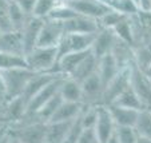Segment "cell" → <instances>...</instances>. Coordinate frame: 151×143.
Segmentation results:
<instances>
[{
	"label": "cell",
	"mask_w": 151,
	"mask_h": 143,
	"mask_svg": "<svg viewBox=\"0 0 151 143\" xmlns=\"http://www.w3.org/2000/svg\"><path fill=\"white\" fill-rule=\"evenodd\" d=\"M0 80H1V103L24 94L27 84L35 71L29 68L19 70H0Z\"/></svg>",
	"instance_id": "1"
},
{
	"label": "cell",
	"mask_w": 151,
	"mask_h": 143,
	"mask_svg": "<svg viewBox=\"0 0 151 143\" xmlns=\"http://www.w3.org/2000/svg\"><path fill=\"white\" fill-rule=\"evenodd\" d=\"M29 70L35 72H56V47H36L26 55Z\"/></svg>",
	"instance_id": "2"
},
{
	"label": "cell",
	"mask_w": 151,
	"mask_h": 143,
	"mask_svg": "<svg viewBox=\"0 0 151 143\" xmlns=\"http://www.w3.org/2000/svg\"><path fill=\"white\" fill-rule=\"evenodd\" d=\"M28 115V100L20 95L14 99L1 103V122L7 127H12L23 122Z\"/></svg>",
	"instance_id": "3"
},
{
	"label": "cell",
	"mask_w": 151,
	"mask_h": 143,
	"mask_svg": "<svg viewBox=\"0 0 151 143\" xmlns=\"http://www.w3.org/2000/svg\"><path fill=\"white\" fill-rule=\"evenodd\" d=\"M131 64L122 67L120 71L115 75L114 79L106 86L104 94H103V104L104 106L115 102V99L120 94H123L128 87L131 86Z\"/></svg>",
	"instance_id": "4"
},
{
	"label": "cell",
	"mask_w": 151,
	"mask_h": 143,
	"mask_svg": "<svg viewBox=\"0 0 151 143\" xmlns=\"http://www.w3.org/2000/svg\"><path fill=\"white\" fill-rule=\"evenodd\" d=\"M83 88V103L86 106H103V94L104 83L99 74H94L82 82Z\"/></svg>",
	"instance_id": "5"
},
{
	"label": "cell",
	"mask_w": 151,
	"mask_h": 143,
	"mask_svg": "<svg viewBox=\"0 0 151 143\" xmlns=\"http://www.w3.org/2000/svg\"><path fill=\"white\" fill-rule=\"evenodd\" d=\"M66 34L67 32L63 23L52 19H46L40 32L37 47H56Z\"/></svg>",
	"instance_id": "6"
},
{
	"label": "cell",
	"mask_w": 151,
	"mask_h": 143,
	"mask_svg": "<svg viewBox=\"0 0 151 143\" xmlns=\"http://www.w3.org/2000/svg\"><path fill=\"white\" fill-rule=\"evenodd\" d=\"M64 76H59L52 80L50 84H47L44 88H42L31 100L28 102V115H35L46 103H48L54 96H56L60 92V86Z\"/></svg>",
	"instance_id": "7"
},
{
	"label": "cell",
	"mask_w": 151,
	"mask_h": 143,
	"mask_svg": "<svg viewBox=\"0 0 151 143\" xmlns=\"http://www.w3.org/2000/svg\"><path fill=\"white\" fill-rule=\"evenodd\" d=\"M131 86L142 99L146 109L151 110V82L145 71L140 70L134 62L131 64Z\"/></svg>",
	"instance_id": "8"
},
{
	"label": "cell",
	"mask_w": 151,
	"mask_h": 143,
	"mask_svg": "<svg viewBox=\"0 0 151 143\" xmlns=\"http://www.w3.org/2000/svg\"><path fill=\"white\" fill-rule=\"evenodd\" d=\"M115 130H116V124H115L107 106H104V104L99 106L98 120L95 124V132H96L98 140L100 143H107L115 134Z\"/></svg>",
	"instance_id": "9"
},
{
	"label": "cell",
	"mask_w": 151,
	"mask_h": 143,
	"mask_svg": "<svg viewBox=\"0 0 151 143\" xmlns=\"http://www.w3.org/2000/svg\"><path fill=\"white\" fill-rule=\"evenodd\" d=\"M75 11L82 16L92 17V19L99 20L103 17L109 11H111V7L109 4L100 3L98 0H74L68 3Z\"/></svg>",
	"instance_id": "10"
},
{
	"label": "cell",
	"mask_w": 151,
	"mask_h": 143,
	"mask_svg": "<svg viewBox=\"0 0 151 143\" xmlns=\"http://www.w3.org/2000/svg\"><path fill=\"white\" fill-rule=\"evenodd\" d=\"M118 37L115 35L114 29H107V28H102L99 32L96 34L94 40V44H92V54L100 59L104 55L111 54L114 51L115 46L118 43Z\"/></svg>",
	"instance_id": "11"
},
{
	"label": "cell",
	"mask_w": 151,
	"mask_h": 143,
	"mask_svg": "<svg viewBox=\"0 0 151 143\" xmlns=\"http://www.w3.org/2000/svg\"><path fill=\"white\" fill-rule=\"evenodd\" d=\"M63 24H64L67 34H96L102 29L96 19L82 16V15H78L74 19Z\"/></svg>",
	"instance_id": "12"
},
{
	"label": "cell",
	"mask_w": 151,
	"mask_h": 143,
	"mask_svg": "<svg viewBox=\"0 0 151 143\" xmlns=\"http://www.w3.org/2000/svg\"><path fill=\"white\" fill-rule=\"evenodd\" d=\"M43 24H44V19H39V17L31 16L28 20V23L22 31L23 35V42H24V50H26V55L31 52L34 48L37 47L39 43L40 32H42Z\"/></svg>",
	"instance_id": "13"
},
{
	"label": "cell",
	"mask_w": 151,
	"mask_h": 143,
	"mask_svg": "<svg viewBox=\"0 0 151 143\" xmlns=\"http://www.w3.org/2000/svg\"><path fill=\"white\" fill-rule=\"evenodd\" d=\"M59 76H62V74H58V72H35L32 75V78L29 79L26 90H24L23 96L29 102L40 90L44 88L47 84H50L52 80H55Z\"/></svg>",
	"instance_id": "14"
},
{
	"label": "cell",
	"mask_w": 151,
	"mask_h": 143,
	"mask_svg": "<svg viewBox=\"0 0 151 143\" xmlns=\"http://www.w3.org/2000/svg\"><path fill=\"white\" fill-rule=\"evenodd\" d=\"M92 51H72L68 55H66L64 57L58 62L56 64V72L62 74L64 76H71L76 68L82 64V62L88 56Z\"/></svg>",
	"instance_id": "15"
},
{
	"label": "cell",
	"mask_w": 151,
	"mask_h": 143,
	"mask_svg": "<svg viewBox=\"0 0 151 143\" xmlns=\"http://www.w3.org/2000/svg\"><path fill=\"white\" fill-rule=\"evenodd\" d=\"M0 52L26 55L22 31H11L0 34Z\"/></svg>",
	"instance_id": "16"
},
{
	"label": "cell",
	"mask_w": 151,
	"mask_h": 143,
	"mask_svg": "<svg viewBox=\"0 0 151 143\" xmlns=\"http://www.w3.org/2000/svg\"><path fill=\"white\" fill-rule=\"evenodd\" d=\"M120 68H122V66H120L119 60L116 59V56L114 55V52L100 57L99 64H98V74L102 78L104 86H107L114 79L115 75L120 71Z\"/></svg>",
	"instance_id": "17"
},
{
	"label": "cell",
	"mask_w": 151,
	"mask_h": 143,
	"mask_svg": "<svg viewBox=\"0 0 151 143\" xmlns=\"http://www.w3.org/2000/svg\"><path fill=\"white\" fill-rule=\"evenodd\" d=\"M110 114H111L112 119H114L116 126H135V122L138 119L139 111L132 109H127V107L119 106V104H107Z\"/></svg>",
	"instance_id": "18"
},
{
	"label": "cell",
	"mask_w": 151,
	"mask_h": 143,
	"mask_svg": "<svg viewBox=\"0 0 151 143\" xmlns=\"http://www.w3.org/2000/svg\"><path fill=\"white\" fill-rule=\"evenodd\" d=\"M60 96L64 102L83 103V88L82 83L71 76H64L60 86Z\"/></svg>",
	"instance_id": "19"
},
{
	"label": "cell",
	"mask_w": 151,
	"mask_h": 143,
	"mask_svg": "<svg viewBox=\"0 0 151 143\" xmlns=\"http://www.w3.org/2000/svg\"><path fill=\"white\" fill-rule=\"evenodd\" d=\"M84 103H75V102H64L63 100L62 106L54 115L51 122H74L75 119L82 115L84 110Z\"/></svg>",
	"instance_id": "20"
},
{
	"label": "cell",
	"mask_w": 151,
	"mask_h": 143,
	"mask_svg": "<svg viewBox=\"0 0 151 143\" xmlns=\"http://www.w3.org/2000/svg\"><path fill=\"white\" fill-rule=\"evenodd\" d=\"M74 122H50L47 123L46 143H63Z\"/></svg>",
	"instance_id": "21"
},
{
	"label": "cell",
	"mask_w": 151,
	"mask_h": 143,
	"mask_svg": "<svg viewBox=\"0 0 151 143\" xmlns=\"http://www.w3.org/2000/svg\"><path fill=\"white\" fill-rule=\"evenodd\" d=\"M98 64H99V59L91 52V54L82 62V64L76 68V71L71 75V78H74V79H76L78 82L82 83L83 80H86L87 78L91 76V75L96 74Z\"/></svg>",
	"instance_id": "22"
},
{
	"label": "cell",
	"mask_w": 151,
	"mask_h": 143,
	"mask_svg": "<svg viewBox=\"0 0 151 143\" xmlns=\"http://www.w3.org/2000/svg\"><path fill=\"white\" fill-rule=\"evenodd\" d=\"M112 103L119 104V106H123V107H127V109L138 110V111H142V110L146 109L142 99H140L139 95L137 94V91L132 88V86H130L123 94H120L119 96L115 99V102H112Z\"/></svg>",
	"instance_id": "23"
},
{
	"label": "cell",
	"mask_w": 151,
	"mask_h": 143,
	"mask_svg": "<svg viewBox=\"0 0 151 143\" xmlns=\"http://www.w3.org/2000/svg\"><path fill=\"white\" fill-rule=\"evenodd\" d=\"M19 68H29L26 55L0 52V70H19Z\"/></svg>",
	"instance_id": "24"
},
{
	"label": "cell",
	"mask_w": 151,
	"mask_h": 143,
	"mask_svg": "<svg viewBox=\"0 0 151 143\" xmlns=\"http://www.w3.org/2000/svg\"><path fill=\"white\" fill-rule=\"evenodd\" d=\"M7 14H8L9 19H11L12 24H14L16 31H23V28L26 27V24L28 23L29 15L22 9V7L16 3V1H11L7 3Z\"/></svg>",
	"instance_id": "25"
},
{
	"label": "cell",
	"mask_w": 151,
	"mask_h": 143,
	"mask_svg": "<svg viewBox=\"0 0 151 143\" xmlns=\"http://www.w3.org/2000/svg\"><path fill=\"white\" fill-rule=\"evenodd\" d=\"M62 103H63V98L60 96V92H59L56 96H54L51 100H50L48 103L44 104L34 116L36 118L37 120H40V122L50 123L51 119L54 118V115L56 114V111L59 110V107L62 106Z\"/></svg>",
	"instance_id": "26"
},
{
	"label": "cell",
	"mask_w": 151,
	"mask_h": 143,
	"mask_svg": "<svg viewBox=\"0 0 151 143\" xmlns=\"http://www.w3.org/2000/svg\"><path fill=\"white\" fill-rule=\"evenodd\" d=\"M96 34H68L72 51H91Z\"/></svg>",
	"instance_id": "27"
},
{
	"label": "cell",
	"mask_w": 151,
	"mask_h": 143,
	"mask_svg": "<svg viewBox=\"0 0 151 143\" xmlns=\"http://www.w3.org/2000/svg\"><path fill=\"white\" fill-rule=\"evenodd\" d=\"M134 129L137 130L139 137L150 138L151 139V110L145 109L142 111H139L138 119L135 122Z\"/></svg>",
	"instance_id": "28"
},
{
	"label": "cell",
	"mask_w": 151,
	"mask_h": 143,
	"mask_svg": "<svg viewBox=\"0 0 151 143\" xmlns=\"http://www.w3.org/2000/svg\"><path fill=\"white\" fill-rule=\"evenodd\" d=\"M78 15L79 14H78V12L75 11L68 3H63V1H60V3L55 7L54 11L51 12V15H50L48 19L56 20V22H60V23H66V22L74 19V17L78 16Z\"/></svg>",
	"instance_id": "29"
},
{
	"label": "cell",
	"mask_w": 151,
	"mask_h": 143,
	"mask_svg": "<svg viewBox=\"0 0 151 143\" xmlns=\"http://www.w3.org/2000/svg\"><path fill=\"white\" fill-rule=\"evenodd\" d=\"M110 7L127 17L132 16V15H137L140 11L139 6L137 4L135 0H111Z\"/></svg>",
	"instance_id": "30"
},
{
	"label": "cell",
	"mask_w": 151,
	"mask_h": 143,
	"mask_svg": "<svg viewBox=\"0 0 151 143\" xmlns=\"http://www.w3.org/2000/svg\"><path fill=\"white\" fill-rule=\"evenodd\" d=\"M114 32L120 42L128 44V46H132V44H134V29H132L131 24H130V22H128L127 19L120 22L114 28Z\"/></svg>",
	"instance_id": "31"
},
{
	"label": "cell",
	"mask_w": 151,
	"mask_h": 143,
	"mask_svg": "<svg viewBox=\"0 0 151 143\" xmlns=\"http://www.w3.org/2000/svg\"><path fill=\"white\" fill-rule=\"evenodd\" d=\"M59 3H60L59 0H37L32 16L39 17V19H44V20L48 19L51 12L54 11L55 7Z\"/></svg>",
	"instance_id": "32"
},
{
	"label": "cell",
	"mask_w": 151,
	"mask_h": 143,
	"mask_svg": "<svg viewBox=\"0 0 151 143\" xmlns=\"http://www.w3.org/2000/svg\"><path fill=\"white\" fill-rule=\"evenodd\" d=\"M124 19H127V16L122 15L120 12L115 11V9H111L103 17H100L98 22L100 24V28H107V29H114L120 22H123Z\"/></svg>",
	"instance_id": "33"
},
{
	"label": "cell",
	"mask_w": 151,
	"mask_h": 143,
	"mask_svg": "<svg viewBox=\"0 0 151 143\" xmlns=\"http://www.w3.org/2000/svg\"><path fill=\"white\" fill-rule=\"evenodd\" d=\"M115 137L119 143H137L139 135L132 126H116Z\"/></svg>",
	"instance_id": "34"
},
{
	"label": "cell",
	"mask_w": 151,
	"mask_h": 143,
	"mask_svg": "<svg viewBox=\"0 0 151 143\" xmlns=\"http://www.w3.org/2000/svg\"><path fill=\"white\" fill-rule=\"evenodd\" d=\"M98 111H99V106H86L83 110L80 119H82L83 129H95L98 120Z\"/></svg>",
	"instance_id": "35"
},
{
	"label": "cell",
	"mask_w": 151,
	"mask_h": 143,
	"mask_svg": "<svg viewBox=\"0 0 151 143\" xmlns=\"http://www.w3.org/2000/svg\"><path fill=\"white\" fill-rule=\"evenodd\" d=\"M134 63L143 71L151 66V44L134 52Z\"/></svg>",
	"instance_id": "36"
},
{
	"label": "cell",
	"mask_w": 151,
	"mask_h": 143,
	"mask_svg": "<svg viewBox=\"0 0 151 143\" xmlns=\"http://www.w3.org/2000/svg\"><path fill=\"white\" fill-rule=\"evenodd\" d=\"M82 131H83V124H82V119L80 116L78 119L74 120V123L71 124L68 130V134H67L66 139L63 143H78L79 142V138L82 135Z\"/></svg>",
	"instance_id": "37"
},
{
	"label": "cell",
	"mask_w": 151,
	"mask_h": 143,
	"mask_svg": "<svg viewBox=\"0 0 151 143\" xmlns=\"http://www.w3.org/2000/svg\"><path fill=\"white\" fill-rule=\"evenodd\" d=\"M96 142H99V140H98L95 129H83L78 143H96Z\"/></svg>",
	"instance_id": "38"
},
{
	"label": "cell",
	"mask_w": 151,
	"mask_h": 143,
	"mask_svg": "<svg viewBox=\"0 0 151 143\" xmlns=\"http://www.w3.org/2000/svg\"><path fill=\"white\" fill-rule=\"evenodd\" d=\"M20 7L23 9L26 14H28L29 16H32L34 14V9H35V6H36L37 0H15Z\"/></svg>",
	"instance_id": "39"
},
{
	"label": "cell",
	"mask_w": 151,
	"mask_h": 143,
	"mask_svg": "<svg viewBox=\"0 0 151 143\" xmlns=\"http://www.w3.org/2000/svg\"><path fill=\"white\" fill-rule=\"evenodd\" d=\"M135 1L139 6L140 11L151 12V0H135Z\"/></svg>",
	"instance_id": "40"
},
{
	"label": "cell",
	"mask_w": 151,
	"mask_h": 143,
	"mask_svg": "<svg viewBox=\"0 0 151 143\" xmlns=\"http://www.w3.org/2000/svg\"><path fill=\"white\" fill-rule=\"evenodd\" d=\"M137 143H151L150 138H145V137H139L137 140Z\"/></svg>",
	"instance_id": "41"
},
{
	"label": "cell",
	"mask_w": 151,
	"mask_h": 143,
	"mask_svg": "<svg viewBox=\"0 0 151 143\" xmlns=\"http://www.w3.org/2000/svg\"><path fill=\"white\" fill-rule=\"evenodd\" d=\"M145 74L147 75V78H148V79H150V82H151V66L148 67L147 70H145Z\"/></svg>",
	"instance_id": "42"
},
{
	"label": "cell",
	"mask_w": 151,
	"mask_h": 143,
	"mask_svg": "<svg viewBox=\"0 0 151 143\" xmlns=\"http://www.w3.org/2000/svg\"><path fill=\"white\" fill-rule=\"evenodd\" d=\"M107 143H119V142H118L116 137H115V134H114V135H112V137H111V139H110Z\"/></svg>",
	"instance_id": "43"
},
{
	"label": "cell",
	"mask_w": 151,
	"mask_h": 143,
	"mask_svg": "<svg viewBox=\"0 0 151 143\" xmlns=\"http://www.w3.org/2000/svg\"><path fill=\"white\" fill-rule=\"evenodd\" d=\"M11 135H12V134H11ZM9 143H22V142H20L17 138H15L14 135H12V139H11V142H9Z\"/></svg>",
	"instance_id": "44"
},
{
	"label": "cell",
	"mask_w": 151,
	"mask_h": 143,
	"mask_svg": "<svg viewBox=\"0 0 151 143\" xmlns=\"http://www.w3.org/2000/svg\"><path fill=\"white\" fill-rule=\"evenodd\" d=\"M98 1H100V3H104V4H109V6H110V3H111V0H98Z\"/></svg>",
	"instance_id": "45"
},
{
	"label": "cell",
	"mask_w": 151,
	"mask_h": 143,
	"mask_svg": "<svg viewBox=\"0 0 151 143\" xmlns=\"http://www.w3.org/2000/svg\"><path fill=\"white\" fill-rule=\"evenodd\" d=\"M59 1H63V3H71L74 0H59Z\"/></svg>",
	"instance_id": "46"
},
{
	"label": "cell",
	"mask_w": 151,
	"mask_h": 143,
	"mask_svg": "<svg viewBox=\"0 0 151 143\" xmlns=\"http://www.w3.org/2000/svg\"><path fill=\"white\" fill-rule=\"evenodd\" d=\"M7 3H11V1H15V0H6Z\"/></svg>",
	"instance_id": "47"
},
{
	"label": "cell",
	"mask_w": 151,
	"mask_h": 143,
	"mask_svg": "<svg viewBox=\"0 0 151 143\" xmlns=\"http://www.w3.org/2000/svg\"><path fill=\"white\" fill-rule=\"evenodd\" d=\"M96 143H100V142H96Z\"/></svg>",
	"instance_id": "48"
}]
</instances>
